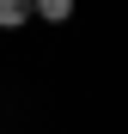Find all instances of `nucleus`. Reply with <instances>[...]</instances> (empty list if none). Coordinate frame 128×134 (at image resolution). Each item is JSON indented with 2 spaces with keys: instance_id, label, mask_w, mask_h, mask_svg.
<instances>
[{
  "instance_id": "nucleus-2",
  "label": "nucleus",
  "mask_w": 128,
  "mask_h": 134,
  "mask_svg": "<svg viewBox=\"0 0 128 134\" xmlns=\"http://www.w3.org/2000/svg\"><path fill=\"white\" fill-rule=\"evenodd\" d=\"M73 6H67V0H37V18H49V25H61V18H67Z\"/></svg>"
},
{
  "instance_id": "nucleus-1",
  "label": "nucleus",
  "mask_w": 128,
  "mask_h": 134,
  "mask_svg": "<svg viewBox=\"0 0 128 134\" xmlns=\"http://www.w3.org/2000/svg\"><path fill=\"white\" fill-rule=\"evenodd\" d=\"M31 12H37L31 0H0V31H12V25H25Z\"/></svg>"
}]
</instances>
